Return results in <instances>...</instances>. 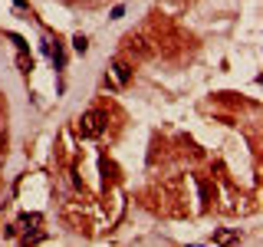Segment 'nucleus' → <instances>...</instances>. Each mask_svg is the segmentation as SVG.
Here are the masks:
<instances>
[{
	"label": "nucleus",
	"mask_w": 263,
	"mask_h": 247,
	"mask_svg": "<svg viewBox=\"0 0 263 247\" xmlns=\"http://www.w3.org/2000/svg\"><path fill=\"white\" fill-rule=\"evenodd\" d=\"M105 126H109V112L89 109L86 116L79 119V136L82 138H96V136H102V132H105Z\"/></svg>",
	"instance_id": "1"
},
{
	"label": "nucleus",
	"mask_w": 263,
	"mask_h": 247,
	"mask_svg": "<svg viewBox=\"0 0 263 247\" xmlns=\"http://www.w3.org/2000/svg\"><path fill=\"white\" fill-rule=\"evenodd\" d=\"M46 56L53 63V70H66V50L59 40H46Z\"/></svg>",
	"instance_id": "2"
},
{
	"label": "nucleus",
	"mask_w": 263,
	"mask_h": 247,
	"mask_svg": "<svg viewBox=\"0 0 263 247\" xmlns=\"http://www.w3.org/2000/svg\"><path fill=\"white\" fill-rule=\"evenodd\" d=\"M112 70H115V82H119V86H125V82L132 80V70H128L125 63H112Z\"/></svg>",
	"instance_id": "3"
},
{
	"label": "nucleus",
	"mask_w": 263,
	"mask_h": 247,
	"mask_svg": "<svg viewBox=\"0 0 263 247\" xmlns=\"http://www.w3.org/2000/svg\"><path fill=\"white\" fill-rule=\"evenodd\" d=\"M72 50H76V53H86V50H89V40L82 36V33H76V36H72Z\"/></svg>",
	"instance_id": "4"
},
{
	"label": "nucleus",
	"mask_w": 263,
	"mask_h": 247,
	"mask_svg": "<svg viewBox=\"0 0 263 247\" xmlns=\"http://www.w3.org/2000/svg\"><path fill=\"white\" fill-rule=\"evenodd\" d=\"M214 240L217 244H224V240H237V234L234 231H221V234H214Z\"/></svg>",
	"instance_id": "5"
},
{
	"label": "nucleus",
	"mask_w": 263,
	"mask_h": 247,
	"mask_svg": "<svg viewBox=\"0 0 263 247\" xmlns=\"http://www.w3.org/2000/svg\"><path fill=\"white\" fill-rule=\"evenodd\" d=\"M125 16V7H112V20H122Z\"/></svg>",
	"instance_id": "6"
},
{
	"label": "nucleus",
	"mask_w": 263,
	"mask_h": 247,
	"mask_svg": "<svg viewBox=\"0 0 263 247\" xmlns=\"http://www.w3.org/2000/svg\"><path fill=\"white\" fill-rule=\"evenodd\" d=\"M13 4H16V7H26V0H13Z\"/></svg>",
	"instance_id": "7"
}]
</instances>
